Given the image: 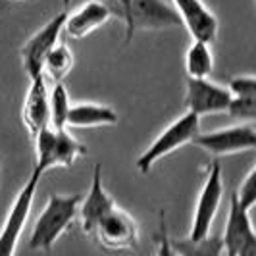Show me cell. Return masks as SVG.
I'll use <instances>...</instances> for the list:
<instances>
[{"label": "cell", "instance_id": "cell-1", "mask_svg": "<svg viewBox=\"0 0 256 256\" xmlns=\"http://www.w3.org/2000/svg\"><path fill=\"white\" fill-rule=\"evenodd\" d=\"M79 202H81L79 194H50L40 216L33 226L31 237H29V246L33 250L48 252L54 246V243L76 222Z\"/></svg>", "mask_w": 256, "mask_h": 256}, {"label": "cell", "instance_id": "cell-2", "mask_svg": "<svg viewBox=\"0 0 256 256\" xmlns=\"http://www.w3.org/2000/svg\"><path fill=\"white\" fill-rule=\"evenodd\" d=\"M35 141V170L46 174L54 168L74 166L79 158L87 154V146L68 131V128L56 129L46 126L33 137Z\"/></svg>", "mask_w": 256, "mask_h": 256}, {"label": "cell", "instance_id": "cell-3", "mask_svg": "<svg viewBox=\"0 0 256 256\" xmlns=\"http://www.w3.org/2000/svg\"><path fill=\"white\" fill-rule=\"evenodd\" d=\"M87 237L106 250H133L139 246V224L129 212L114 204L94 222Z\"/></svg>", "mask_w": 256, "mask_h": 256}, {"label": "cell", "instance_id": "cell-4", "mask_svg": "<svg viewBox=\"0 0 256 256\" xmlns=\"http://www.w3.org/2000/svg\"><path fill=\"white\" fill-rule=\"evenodd\" d=\"M198 129H200V116L192 114V112L187 110L176 122H172L148 144V148L137 158V162H135L137 170L141 174H148L158 160H162L170 154H174L176 150H180L181 146L189 144L192 141V137L198 133Z\"/></svg>", "mask_w": 256, "mask_h": 256}, {"label": "cell", "instance_id": "cell-5", "mask_svg": "<svg viewBox=\"0 0 256 256\" xmlns=\"http://www.w3.org/2000/svg\"><path fill=\"white\" fill-rule=\"evenodd\" d=\"M126 22V42H131L137 31H162L181 27V18L174 4L164 0H131Z\"/></svg>", "mask_w": 256, "mask_h": 256}, {"label": "cell", "instance_id": "cell-6", "mask_svg": "<svg viewBox=\"0 0 256 256\" xmlns=\"http://www.w3.org/2000/svg\"><path fill=\"white\" fill-rule=\"evenodd\" d=\"M222 198H224L222 166H220L218 160H214L208 168L204 185L200 189L198 200H196V206H194L191 231H189L187 241H200V239L210 235L212 224H214L220 204H222Z\"/></svg>", "mask_w": 256, "mask_h": 256}, {"label": "cell", "instance_id": "cell-7", "mask_svg": "<svg viewBox=\"0 0 256 256\" xmlns=\"http://www.w3.org/2000/svg\"><path fill=\"white\" fill-rule=\"evenodd\" d=\"M42 176L44 174H40L38 170L33 168L31 178L26 181V185L18 192L12 208H10L8 216H6V222H4V226L0 230V256H12L16 252L20 237L26 230L29 212H31L33 202H35V192H37L38 181H40Z\"/></svg>", "mask_w": 256, "mask_h": 256}, {"label": "cell", "instance_id": "cell-8", "mask_svg": "<svg viewBox=\"0 0 256 256\" xmlns=\"http://www.w3.org/2000/svg\"><path fill=\"white\" fill-rule=\"evenodd\" d=\"M191 142L214 156L248 152L256 146V128L252 122H241L239 126L222 128L210 133H196Z\"/></svg>", "mask_w": 256, "mask_h": 256}, {"label": "cell", "instance_id": "cell-9", "mask_svg": "<svg viewBox=\"0 0 256 256\" xmlns=\"http://www.w3.org/2000/svg\"><path fill=\"white\" fill-rule=\"evenodd\" d=\"M222 248L228 256H256V233L250 220V210L239 204L235 192L230 200V214L224 230Z\"/></svg>", "mask_w": 256, "mask_h": 256}, {"label": "cell", "instance_id": "cell-10", "mask_svg": "<svg viewBox=\"0 0 256 256\" xmlns=\"http://www.w3.org/2000/svg\"><path fill=\"white\" fill-rule=\"evenodd\" d=\"M66 16H68V10L58 12L24 44L22 62H24V70L27 72L29 79L42 76V62H44V58L50 52L52 46L60 40V35L64 31Z\"/></svg>", "mask_w": 256, "mask_h": 256}, {"label": "cell", "instance_id": "cell-11", "mask_svg": "<svg viewBox=\"0 0 256 256\" xmlns=\"http://www.w3.org/2000/svg\"><path fill=\"white\" fill-rule=\"evenodd\" d=\"M231 100L230 89L222 87L218 83L210 81L208 77L187 79V90H185V106L187 110L196 116L222 114L228 110Z\"/></svg>", "mask_w": 256, "mask_h": 256}, {"label": "cell", "instance_id": "cell-12", "mask_svg": "<svg viewBox=\"0 0 256 256\" xmlns=\"http://www.w3.org/2000/svg\"><path fill=\"white\" fill-rule=\"evenodd\" d=\"M172 2L180 14L181 26L187 27L192 38L204 40L210 44L218 38V18L210 8H206L202 0H172Z\"/></svg>", "mask_w": 256, "mask_h": 256}, {"label": "cell", "instance_id": "cell-13", "mask_svg": "<svg viewBox=\"0 0 256 256\" xmlns=\"http://www.w3.org/2000/svg\"><path fill=\"white\" fill-rule=\"evenodd\" d=\"M112 20V8L100 0H87L74 12H68L64 22V31L70 38L89 37L96 29H100Z\"/></svg>", "mask_w": 256, "mask_h": 256}, {"label": "cell", "instance_id": "cell-14", "mask_svg": "<svg viewBox=\"0 0 256 256\" xmlns=\"http://www.w3.org/2000/svg\"><path fill=\"white\" fill-rule=\"evenodd\" d=\"M22 122H24V128L27 129L31 139L40 129L48 126V90H46L44 74L31 79V85L24 98Z\"/></svg>", "mask_w": 256, "mask_h": 256}, {"label": "cell", "instance_id": "cell-15", "mask_svg": "<svg viewBox=\"0 0 256 256\" xmlns=\"http://www.w3.org/2000/svg\"><path fill=\"white\" fill-rule=\"evenodd\" d=\"M116 204V200L112 198V194L106 191L102 183V166L96 164L92 170V183H90L89 194L85 198H81L79 202V210L77 216L81 222V230L87 235L89 230L94 226V222L102 216L106 210H110Z\"/></svg>", "mask_w": 256, "mask_h": 256}, {"label": "cell", "instance_id": "cell-16", "mask_svg": "<svg viewBox=\"0 0 256 256\" xmlns=\"http://www.w3.org/2000/svg\"><path fill=\"white\" fill-rule=\"evenodd\" d=\"M118 112L112 106L106 104H76L68 112V122L66 128L87 129V128H106V126H116L118 124Z\"/></svg>", "mask_w": 256, "mask_h": 256}, {"label": "cell", "instance_id": "cell-17", "mask_svg": "<svg viewBox=\"0 0 256 256\" xmlns=\"http://www.w3.org/2000/svg\"><path fill=\"white\" fill-rule=\"evenodd\" d=\"M185 70H187V77H194V79L210 76L214 70L212 44L192 38L191 46L187 48V54H185Z\"/></svg>", "mask_w": 256, "mask_h": 256}, {"label": "cell", "instance_id": "cell-18", "mask_svg": "<svg viewBox=\"0 0 256 256\" xmlns=\"http://www.w3.org/2000/svg\"><path fill=\"white\" fill-rule=\"evenodd\" d=\"M74 64H76V58H74L72 48L66 42L58 40L42 62V74H48V77L54 81H62L72 72Z\"/></svg>", "mask_w": 256, "mask_h": 256}, {"label": "cell", "instance_id": "cell-19", "mask_svg": "<svg viewBox=\"0 0 256 256\" xmlns=\"http://www.w3.org/2000/svg\"><path fill=\"white\" fill-rule=\"evenodd\" d=\"M72 108L70 94L62 81H56L54 89L48 92V126L56 129H64L68 122V112Z\"/></svg>", "mask_w": 256, "mask_h": 256}, {"label": "cell", "instance_id": "cell-20", "mask_svg": "<svg viewBox=\"0 0 256 256\" xmlns=\"http://www.w3.org/2000/svg\"><path fill=\"white\" fill-rule=\"evenodd\" d=\"M231 118L241 122H254L256 118V96H231L230 106L226 110Z\"/></svg>", "mask_w": 256, "mask_h": 256}, {"label": "cell", "instance_id": "cell-21", "mask_svg": "<svg viewBox=\"0 0 256 256\" xmlns=\"http://www.w3.org/2000/svg\"><path fill=\"white\" fill-rule=\"evenodd\" d=\"M239 204L246 208V210H252V206L256 204V166H252L248 170L246 178L243 180V183L239 185V189L235 192Z\"/></svg>", "mask_w": 256, "mask_h": 256}, {"label": "cell", "instance_id": "cell-22", "mask_svg": "<svg viewBox=\"0 0 256 256\" xmlns=\"http://www.w3.org/2000/svg\"><path fill=\"white\" fill-rule=\"evenodd\" d=\"M231 96H256V79L252 76L233 77L228 85Z\"/></svg>", "mask_w": 256, "mask_h": 256}, {"label": "cell", "instance_id": "cell-23", "mask_svg": "<svg viewBox=\"0 0 256 256\" xmlns=\"http://www.w3.org/2000/svg\"><path fill=\"white\" fill-rule=\"evenodd\" d=\"M118 4H120V8H122V16L126 18L129 12V4H131V0H116Z\"/></svg>", "mask_w": 256, "mask_h": 256}, {"label": "cell", "instance_id": "cell-24", "mask_svg": "<svg viewBox=\"0 0 256 256\" xmlns=\"http://www.w3.org/2000/svg\"><path fill=\"white\" fill-rule=\"evenodd\" d=\"M12 2H22V0H12Z\"/></svg>", "mask_w": 256, "mask_h": 256}, {"label": "cell", "instance_id": "cell-25", "mask_svg": "<svg viewBox=\"0 0 256 256\" xmlns=\"http://www.w3.org/2000/svg\"><path fill=\"white\" fill-rule=\"evenodd\" d=\"M64 2H68V0H64Z\"/></svg>", "mask_w": 256, "mask_h": 256}]
</instances>
